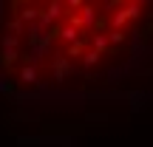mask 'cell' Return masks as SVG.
I'll list each match as a JSON object with an SVG mask.
<instances>
[{"label": "cell", "mask_w": 153, "mask_h": 147, "mask_svg": "<svg viewBox=\"0 0 153 147\" xmlns=\"http://www.w3.org/2000/svg\"><path fill=\"white\" fill-rule=\"evenodd\" d=\"M23 82H37V71L34 68H23Z\"/></svg>", "instance_id": "1"}]
</instances>
